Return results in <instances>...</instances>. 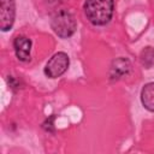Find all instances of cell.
<instances>
[{
    "instance_id": "obj_9",
    "label": "cell",
    "mask_w": 154,
    "mask_h": 154,
    "mask_svg": "<svg viewBox=\"0 0 154 154\" xmlns=\"http://www.w3.org/2000/svg\"><path fill=\"white\" fill-rule=\"evenodd\" d=\"M54 116H52L51 118H48L45 123H43V129L47 130V131H54V128H53V120H54Z\"/></svg>"
},
{
    "instance_id": "obj_6",
    "label": "cell",
    "mask_w": 154,
    "mask_h": 154,
    "mask_svg": "<svg viewBox=\"0 0 154 154\" xmlns=\"http://www.w3.org/2000/svg\"><path fill=\"white\" fill-rule=\"evenodd\" d=\"M16 57L20 61H28L30 59L31 52V41L26 36H17L13 41Z\"/></svg>"
},
{
    "instance_id": "obj_4",
    "label": "cell",
    "mask_w": 154,
    "mask_h": 154,
    "mask_svg": "<svg viewBox=\"0 0 154 154\" xmlns=\"http://www.w3.org/2000/svg\"><path fill=\"white\" fill-rule=\"evenodd\" d=\"M16 17L14 0H0V29L7 31L12 28Z\"/></svg>"
},
{
    "instance_id": "obj_5",
    "label": "cell",
    "mask_w": 154,
    "mask_h": 154,
    "mask_svg": "<svg viewBox=\"0 0 154 154\" xmlns=\"http://www.w3.org/2000/svg\"><path fill=\"white\" fill-rule=\"evenodd\" d=\"M131 70V64L129 61V59L126 58H118L116 60H113L111 69H109V78L112 81H118L122 77L126 76Z\"/></svg>"
},
{
    "instance_id": "obj_2",
    "label": "cell",
    "mask_w": 154,
    "mask_h": 154,
    "mask_svg": "<svg viewBox=\"0 0 154 154\" xmlns=\"http://www.w3.org/2000/svg\"><path fill=\"white\" fill-rule=\"evenodd\" d=\"M51 26L53 31L61 38L72 36L77 29L75 16L67 10H59L54 12L51 18Z\"/></svg>"
},
{
    "instance_id": "obj_1",
    "label": "cell",
    "mask_w": 154,
    "mask_h": 154,
    "mask_svg": "<svg viewBox=\"0 0 154 154\" xmlns=\"http://www.w3.org/2000/svg\"><path fill=\"white\" fill-rule=\"evenodd\" d=\"M87 19L94 25L107 24L113 16V0H87L83 6Z\"/></svg>"
},
{
    "instance_id": "obj_8",
    "label": "cell",
    "mask_w": 154,
    "mask_h": 154,
    "mask_svg": "<svg viewBox=\"0 0 154 154\" xmlns=\"http://www.w3.org/2000/svg\"><path fill=\"white\" fill-rule=\"evenodd\" d=\"M140 60H141V64L146 69H150L154 65V48L146 47L144 49H142L140 54Z\"/></svg>"
},
{
    "instance_id": "obj_10",
    "label": "cell",
    "mask_w": 154,
    "mask_h": 154,
    "mask_svg": "<svg viewBox=\"0 0 154 154\" xmlns=\"http://www.w3.org/2000/svg\"><path fill=\"white\" fill-rule=\"evenodd\" d=\"M45 2L49 6H57L60 2V0H45Z\"/></svg>"
},
{
    "instance_id": "obj_7",
    "label": "cell",
    "mask_w": 154,
    "mask_h": 154,
    "mask_svg": "<svg viewBox=\"0 0 154 154\" xmlns=\"http://www.w3.org/2000/svg\"><path fill=\"white\" fill-rule=\"evenodd\" d=\"M141 102L143 107L154 112V82L147 83L141 90Z\"/></svg>"
},
{
    "instance_id": "obj_3",
    "label": "cell",
    "mask_w": 154,
    "mask_h": 154,
    "mask_svg": "<svg viewBox=\"0 0 154 154\" xmlns=\"http://www.w3.org/2000/svg\"><path fill=\"white\" fill-rule=\"evenodd\" d=\"M69 55L64 52L55 53L46 64L45 66V75L49 78H58L69 67Z\"/></svg>"
}]
</instances>
